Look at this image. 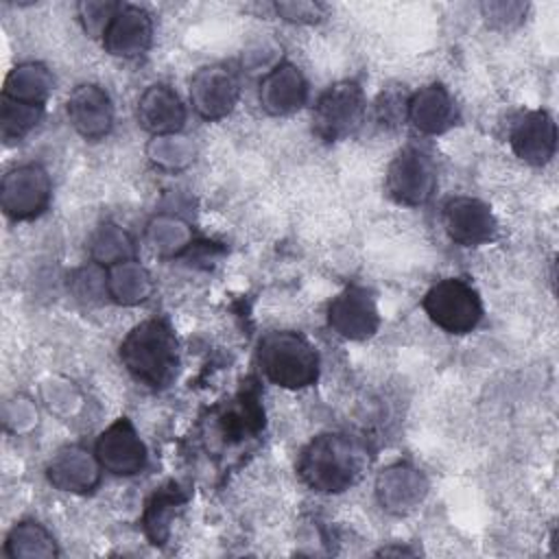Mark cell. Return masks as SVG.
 <instances>
[{
    "mask_svg": "<svg viewBox=\"0 0 559 559\" xmlns=\"http://www.w3.org/2000/svg\"><path fill=\"white\" fill-rule=\"evenodd\" d=\"M94 454L100 467L116 476H133L146 467V445L127 417H118L96 439Z\"/></svg>",
    "mask_w": 559,
    "mask_h": 559,
    "instance_id": "30bf717a",
    "label": "cell"
},
{
    "mask_svg": "<svg viewBox=\"0 0 559 559\" xmlns=\"http://www.w3.org/2000/svg\"><path fill=\"white\" fill-rule=\"evenodd\" d=\"M365 94L358 81L345 79L330 85L312 109V131L323 142L349 138L362 122Z\"/></svg>",
    "mask_w": 559,
    "mask_h": 559,
    "instance_id": "5b68a950",
    "label": "cell"
},
{
    "mask_svg": "<svg viewBox=\"0 0 559 559\" xmlns=\"http://www.w3.org/2000/svg\"><path fill=\"white\" fill-rule=\"evenodd\" d=\"M367 465L365 448L343 432H321L312 437L297 459L299 478L319 493H341L349 489Z\"/></svg>",
    "mask_w": 559,
    "mask_h": 559,
    "instance_id": "6da1fadb",
    "label": "cell"
},
{
    "mask_svg": "<svg viewBox=\"0 0 559 559\" xmlns=\"http://www.w3.org/2000/svg\"><path fill=\"white\" fill-rule=\"evenodd\" d=\"M384 188L400 205L417 207L428 203L437 188V168L432 157L419 146L402 148L386 168Z\"/></svg>",
    "mask_w": 559,
    "mask_h": 559,
    "instance_id": "8992f818",
    "label": "cell"
},
{
    "mask_svg": "<svg viewBox=\"0 0 559 559\" xmlns=\"http://www.w3.org/2000/svg\"><path fill=\"white\" fill-rule=\"evenodd\" d=\"M275 11L286 22H297V24H312V22H319L323 17V4H319V2H301V0H297V2H277Z\"/></svg>",
    "mask_w": 559,
    "mask_h": 559,
    "instance_id": "d6a6232c",
    "label": "cell"
},
{
    "mask_svg": "<svg viewBox=\"0 0 559 559\" xmlns=\"http://www.w3.org/2000/svg\"><path fill=\"white\" fill-rule=\"evenodd\" d=\"M376 555H384V557H389V555H415V550H411V548H400V546H386V548H380Z\"/></svg>",
    "mask_w": 559,
    "mask_h": 559,
    "instance_id": "836d02e7",
    "label": "cell"
},
{
    "mask_svg": "<svg viewBox=\"0 0 559 559\" xmlns=\"http://www.w3.org/2000/svg\"><path fill=\"white\" fill-rule=\"evenodd\" d=\"M328 323L338 336L349 341H365L373 336L380 325L373 293L358 284L345 286L328 304Z\"/></svg>",
    "mask_w": 559,
    "mask_h": 559,
    "instance_id": "9c48e42d",
    "label": "cell"
},
{
    "mask_svg": "<svg viewBox=\"0 0 559 559\" xmlns=\"http://www.w3.org/2000/svg\"><path fill=\"white\" fill-rule=\"evenodd\" d=\"M428 493V480L421 469L408 463H395L382 469L376 478V496L389 513L413 511Z\"/></svg>",
    "mask_w": 559,
    "mask_h": 559,
    "instance_id": "2e32d148",
    "label": "cell"
},
{
    "mask_svg": "<svg viewBox=\"0 0 559 559\" xmlns=\"http://www.w3.org/2000/svg\"><path fill=\"white\" fill-rule=\"evenodd\" d=\"M138 122L153 135H173L186 122V107L173 87L155 83L138 100Z\"/></svg>",
    "mask_w": 559,
    "mask_h": 559,
    "instance_id": "d6986e66",
    "label": "cell"
},
{
    "mask_svg": "<svg viewBox=\"0 0 559 559\" xmlns=\"http://www.w3.org/2000/svg\"><path fill=\"white\" fill-rule=\"evenodd\" d=\"M421 308L448 334H467L483 319L480 295L463 277H443L432 284L421 299Z\"/></svg>",
    "mask_w": 559,
    "mask_h": 559,
    "instance_id": "277c9868",
    "label": "cell"
},
{
    "mask_svg": "<svg viewBox=\"0 0 559 559\" xmlns=\"http://www.w3.org/2000/svg\"><path fill=\"white\" fill-rule=\"evenodd\" d=\"M251 384L253 382H249V386H245L236 400L218 415V428L225 441L234 443L249 435H258L264 426V411L260 406L258 389Z\"/></svg>",
    "mask_w": 559,
    "mask_h": 559,
    "instance_id": "ffe728a7",
    "label": "cell"
},
{
    "mask_svg": "<svg viewBox=\"0 0 559 559\" xmlns=\"http://www.w3.org/2000/svg\"><path fill=\"white\" fill-rule=\"evenodd\" d=\"M483 15L487 17L489 26L496 28H509L522 22L524 13H526V4L524 2H485L483 7Z\"/></svg>",
    "mask_w": 559,
    "mask_h": 559,
    "instance_id": "1f68e13d",
    "label": "cell"
},
{
    "mask_svg": "<svg viewBox=\"0 0 559 559\" xmlns=\"http://www.w3.org/2000/svg\"><path fill=\"white\" fill-rule=\"evenodd\" d=\"M44 107L20 103L13 98H0V133L7 144L22 140L31 129L39 124Z\"/></svg>",
    "mask_w": 559,
    "mask_h": 559,
    "instance_id": "484cf974",
    "label": "cell"
},
{
    "mask_svg": "<svg viewBox=\"0 0 559 559\" xmlns=\"http://www.w3.org/2000/svg\"><path fill=\"white\" fill-rule=\"evenodd\" d=\"M124 369L151 389H166L179 369V343L166 319H146L120 343Z\"/></svg>",
    "mask_w": 559,
    "mask_h": 559,
    "instance_id": "7a4b0ae2",
    "label": "cell"
},
{
    "mask_svg": "<svg viewBox=\"0 0 559 559\" xmlns=\"http://www.w3.org/2000/svg\"><path fill=\"white\" fill-rule=\"evenodd\" d=\"M408 120L426 135H439L459 122V107L441 83H430L408 98Z\"/></svg>",
    "mask_w": 559,
    "mask_h": 559,
    "instance_id": "ac0fdd59",
    "label": "cell"
},
{
    "mask_svg": "<svg viewBox=\"0 0 559 559\" xmlns=\"http://www.w3.org/2000/svg\"><path fill=\"white\" fill-rule=\"evenodd\" d=\"M4 555L11 559H33V557H57V544L55 537L35 520H22L17 522L4 542Z\"/></svg>",
    "mask_w": 559,
    "mask_h": 559,
    "instance_id": "cb8c5ba5",
    "label": "cell"
},
{
    "mask_svg": "<svg viewBox=\"0 0 559 559\" xmlns=\"http://www.w3.org/2000/svg\"><path fill=\"white\" fill-rule=\"evenodd\" d=\"M68 120L85 140H100L111 131L114 105L109 94L96 83H81L68 96Z\"/></svg>",
    "mask_w": 559,
    "mask_h": 559,
    "instance_id": "5bb4252c",
    "label": "cell"
},
{
    "mask_svg": "<svg viewBox=\"0 0 559 559\" xmlns=\"http://www.w3.org/2000/svg\"><path fill=\"white\" fill-rule=\"evenodd\" d=\"M258 365L264 378L282 389H306L319 378V354L312 343L293 330H275L258 345Z\"/></svg>",
    "mask_w": 559,
    "mask_h": 559,
    "instance_id": "3957f363",
    "label": "cell"
},
{
    "mask_svg": "<svg viewBox=\"0 0 559 559\" xmlns=\"http://www.w3.org/2000/svg\"><path fill=\"white\" fill-rule=\"evenodd\" d=\"M192 155L194 148L188 138H181L177 133L155 135V140L148 144V157L166 168H181L192 159Z\"/></svg>",
    "mask_w": 559,
    "mask_h": 559,
    "instance_id": "83f0119b",
    "label": "cell"
},
{
    "mask_svg": "<svg viewBox=\"0 0 559 559\" xmlns=\"http://www.w3.org/2000/svg\"><path fill=\"white\" fill-rule=\"evenodd\" d=\"M443 227L461 247H478L493 240L498 231L491 207L474 197H454L443 205Z\"/></svg>",
    "mask_w": 559,
    "mask_h": 559,
    "instance_id": "8fae6325",
    "label": "cell"
},
{
    "mask_svg": "<svg viewBox=\"0 0 559 559\" xmlns=\"http://www.w3.org/2000/svg\"><path fill=\"white\" fill-rule=\"evenodd\" d=\"M308 83L295 63L282 61L266 70L260 81L258 100L271 116H288L306 105Z\"/></svg>",
    "mask_w": 559,
    "mask_h": 559,
    "instance_id": "9a60e30c",
    "label": "cell"
},
{
    "mask_svg": "<svg viewBox=\"0 0 559 559\" xmlns=\"http://www.w3.org/2000/svg\"><path fill=\"white\" fill-rule=\"evenodd\" d=\"M100 469L96 454H90L81 445H66L48 463L46 476L59 491L85 493L98 485Z\"/></svg>",
    "mask_w": 559,
    "mask_h": 559,
    "instance_id": "e0dca14e",
    "label": "cell"
},
{
    "mask_svg": "<svg viewBox=\"0 0 559 559\" xmlns=\"http://www.w3.org/2000/svg\"><path fill=\"white\" fill-rule=\"evenodd\" d=\"M52 90H55V79H52L50 70L44 63L26 61V63L15 66L7 74L2 96L44 107L48 96L52 94Z\"/></svg>",
    "mask_w": 559,
    "mask_h": 559,
    "instance_id": "7402d4cb",
    "label": "cell"
},
{
    "mask_svg": "<svg viewBox=\"0 0 559 559\" xmlns=\"http://www.w3.org/2000/svg\"><path fill=\"white\" fill-rule=\"evenodd\" d=\"M52 197L48 173L39 164H22L4 173L0 183V207L13 221L39 216Z\"/></svg>",
    "mask_w": 559,
    "mask_h": 559,
    "instance_id": "52a82bcc",
    "label": "cell"
},
{
    "mask_svg": "<svg viewBox=\"0 0 559 559\" xmlns=\"http://www.w3.org/2000/svg\"><path fill=\"white\" fill-rule=\"evenodd\" d=\"M122 4L120 2H109V0H85L79 2V20L85 28L87 35L92 37H103L107 24L111 22V17L118 13Z\"/></svg>",
    "mask_w": 559,
    "mask_h": 559,
    "instance_id": "f1b7e54d",
    "label": "cell"
},
{
    "mask_svg": "<svg viewBox=\"0 0 559 559\" xmlns=\"http://www.w3.org/2000/svg\"><path fill=\"white\" fill-rule=\"evenodd\" d=\"M408 94L404 92V87H386L378 103H376V114L378 120L386 127H397L408 118Z\"/></svg>",
    "mask_w": 559,
    "mask_h": 559,
    "instance_id": "f546056e",
    "label": "cell"
},
{
    "mask_svg": "<svg viewBox=\"0 0 559 559\" xmlns=\"http://www.w3.org/2000/svg\"><path fill=\"white\" fill-rule=\"evenodd\" d=\"M103 48L111 57L133 59L144 55L153 41V17L138 4H122L103 33Z\"/></svg>",
    "mask_w": 559,
    "mask_h": 559,
    "instance_id": "7c38bea8",
    "label": "cell"
},
{
    "mask_svg": "<svg viewBox=\"0 0 559 559\" xmlns=\"http://www.w3.org/2000/svg\"><path fill=\"white\" fill-rule=\"evenodd\" d=\"M186 502H188V496L181 491V487L177 483H168V485L159 487L146 500V507L142 513V524H144V533L151 539V544H155V546L166 544V539L170 535L173 520L177 518V513L183 509Z\"/></svg>",
    "mask_w": 559,
    "mask_h": 559,
    "instance_id": "44dd1931",
    "label": "cell"
},
{
    "mask_svg": "<svg viewBox=\"0 0 559 559\" xmlns=\"http://www.w3.org/2000/svg\"><path fill=\"white\" fill-rule=\"evenodd\" d=\"M87 247H90L92 260L100 266H111L124 260H133V251H135L131 236L114 223L100 225L92 234Z\"/></svg>",
    "mask_w": 559,
    "mask_h": 559,
    "instance_id": "d4e9b609",
    "label": "cell"
},
{
    "mask_svg": "<svg viewBox=\"0 0 559 559\" xmlns=\"http://www.w3.org/2000/svg\"><path fill=\"white\" fill-rule=\"evenodd\" d=\"M72 290L83 301H94L96 297H105V295L109 297L107 273L96 262H92L90 266H83L72 277Z\"/></svg>",
    "mask_w": 559,
    "mask_h": 559,
    "instance_id": "4dcf8cb0",
    "label": "cell"
},
{
    "mask_svg": "<svg viewBox=\"0 0 559 559\" xmlns=\"http://www.w3.org/2000/svg\"><path fill=\"white\" fill-rule=\"evenodd\" d=\"M107 293L116 304L122 306H135L151 297L153 293V280L148 271L135 262L124 260L118 264H111L107 271Z\"/></svg>",
    "mask_w": 559,
    "mask_h": 559,
    "instance_id": "603a6c76",
    "label": "cell"
},
{
    "mask_svg": "<svg viewBox=\"0 0 559 559\" xmlns=\"http://www.w3.org/2000/svg\"><path fill=\"white\" fill-rule=\"evenodd\" d=\"M240 81L229 66L212 63L199 68L190 79V103L203 120H221L234 111Z\"/></svg>",
    "mask_w": 559,
    "mask_h": 559,
    "instance_id": "ba28073f",
    "label": "cell"
},
{
    "mask_svg": "<svg viewBox=\"0 0 559 559\" xmlns=\"http://www.w3.org/2000/svg\"><path fill=\"white\" fill-rule=\"evenodd\" d=\"M146 236L151 245L162 253H175L190 245V229L183 221L173 216H157L151 221Z\"/></svg>",
    "mask_w": 559,
    "mask_h": 559,
    "instance_id": "4316f807",
    "label": "cell"
},
{
    "mask_svg": "<svg viewBox=\"0 0 559 559\" xmlns=\"http://www.w3.org/2000/svg\"><path fill=\"white\" fill-rule=\"evenodd\" d=\"M509 144L522 162L531 166L548 164L557 148V124L552 116L544 109L524 111L511 124Z\"/></svg>",
    "mask_w": 559,
    "mask_h": 559,
    "instance_id": "4fadbf2b",
    "label": "cell"
}]
</instances>
